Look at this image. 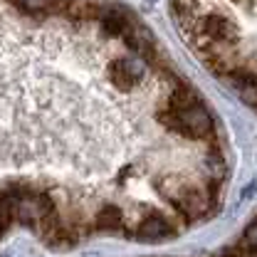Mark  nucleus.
Wrapping results in <instances>:
<instances>
[{
  "instance_id": "1",
  "label": "nucleus",
  "mask_w": 257,
  "mask_h": 257,
  "mask_svg": "<svg viewBox=\"0 0 257 257\" xmlns=\"http://www.w3.org/2000/svg\"><path fill=\"white\" fill-rule=\"evenodd\" d=\"M168 232H171V223L163 215H159V213H151L149 218H144L139 223V227H136V235L141 240H161Z\"/></svg>"
},
{
  "instance_id": "2",
  "label": "nucleus",
  "mask_w": 257,
  "mask_h": 257,
  "mask_svg": "<svg viewBox=\"0 0 257 257\" xmlns=\"http://www.w3.org/2000/svg\"><path fill=\"white\" fill-rule=\"evenodd\" d=\"M94 225L99 230H119L124 225V215H121V210L116 205H109V208H101L96 213Z\"/></svg>"
},
{
  "instance_id": "3",
  "label": "nucleus",
  "mask_w": 257,
  "mask_h": 257,
  "mask_svg": "<svg viewBox=\"0 0 257 257\" xmlns=\"http://www.w3.org/2000/svg\"><path fill=\"white\" fill-rule=\"evenodd\" d=\"M20 13L25 15H37V13H50L52 0H10Z\"/></svg>"
},
{
  "instance_id": "4",
  "label": "nucleus",
  "mask_w": 257,
  "mask_h": 257,
  "mask_svg": "<svg viewBox=\"0 0 257 257\" xmlns=\"http://www.w3.org/2000/svg\"><path fill=\"white\" fill-rule=\"evenodd\" d=\"M247 255H255L257 252V220L247 230H245V235H242V245H240Z\"/></svg>"
}]
</instances>
